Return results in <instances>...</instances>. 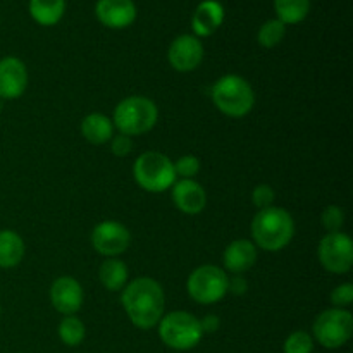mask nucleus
<instances>
[{"instance_id": "f257e3e1", "label": "nucleus", "mask_w": 353, "mask_h": 353, "mask_svg": "<svg viewBox=\"0 0 353 353\" xmlns=\"http://www.w3.org/2000/svg\"><path fill=\"white\" fill-rule=\"evenodd\" d=\"M121 303L128 319L140 330H152L164 316L165 295L161 283L152 278H137L123 288Z\"/></svg>"}, {"instance_id": "f03ea898", "label": "nucleus", "mask_w": 353, "mask_h": 353, "mask_svg": "<svg viewBox=\"0 0 353 353\" xmlns=\"http://www.w3.org/2000/svg\"><path fill=\"white\" fill-rule=\"evenodd\" d=\"M250 230L255 247L265 252H279L288 247L295 236V221L288 210L271 205L255 214Z\"/></svg>"}, {"instance_id": "7ed1b4c3", "label": "nucleus", "mask_w": 353, "mask_h": 353, "mask_svg": "<svg viewBox=\"0 0 353 353\" xmlns=\"http://www.w3.org/2000/svg\"><path fill=\"white\" fill-rule=\"evenodd\" d=\"M212 102L224 116L245 117L255 105V93L250 83L238 74H224L212 86Z\"/></svg>"}, {"instance_id": "20e7f679", "label": "nucleus", "mask_w": 353, "mask_h": 353, "mask_svg": "<svg viewBox=\"0 0 353 353\" xmlns=\"http://www.w3.org/2000/svg\"><path fill=\"white\" fill-rule=\"evenodd\" d=\"M159 119V109L150 99L140 95L121 100L114 109L112 124L126 137H140L154 130Z\"/></svg>"}, {"instance_id": "39448f33", "label": "nucleus", "mask_w": 353, "mask_h": 353, "mask_svg": "<svg viewBox=\"0 0 353 353\" xmlns=\"http://www.w3.org/2000/svg\"><path fill=\"white\" fill-rule=\"evenodd\" d=\"M134 181L150 193H161L176 183L174 162L161 152H145L133 164Z\"/></svg>"}, {"instance_id": "423d86ee", "label": "nucleus", "mask_w": 353, "mask_h": 353, "mask_svg": "<svg viewBox=\"0 0 353 353\" xmlns=\"http://www.w3.org/2000/svg\"><path fill=\"white\" fill-rule=\"evenodd\" d=\"M157 326L162 343L172 350H192L203 338L200 319L185 310H176L168 316H162Z\"/></svg>"}, {"instance_id": "0eeeda50", "label": "nucleus", "mask_w": 353, "mask_h": 353, "mask_svg": "<svg viewBox=\"0 0 353 353\" xmlns=\"http://www.w3.org/2000/svg\"><path fill=\"white\" fill-rule=\"evenodd\" d=\"M228 278L226 271L217 265L205 264L196 268L186 281L188 295L200 305H212L221 302L228 293Z\"/></svg>"}, {"instance_id": "6e6552de", "label": "nucleus", "mask_w": 353, "mask_h": 353, "mask_svg": "<svg viewBox=\"0 0 353 353\" xmlns=\"http://www.w3.org/2000/svg\"><path fill=\"white\" fill-rule=\"evenodd\" d=\"M314 340L324 348L336 350L347 345L353 334V316L347 309H327L316 317Z\"/></svg>"}, {"instance_id": "1a4fd4ad", "label": "nucleus", "mask_w": 353, "mask_h": 353, "mask_svg": "<svg viewBox=\"0 0 353 353\" xmlns=\"http://www.w3.org/2000/svg\"><path fill=\"white\" fill-rule=\"evenodd\" d=\"M321 265L333 274H345L353 265V241L345 233H327L317 247Z\"/></svg>"}, {"instance_id": "9d476101", "label": "nucleus", "mask_w": 353, "mask_h": 353, "mask_svg": "<svg viewBox=\"0 0 353 353\" xmlns=\"http://www.w3.org/2000/svg\"><path fill=\"white\" fill-rule=\"evenodd\" d=\"M131 234L124 224L117 221H102L92 231V245L103 257H117L130 247Z\"/></svg>"}, {"instance_id": "9b49d317", "label": "nucleus", "mask_w": 353, "mask_h": 353, "mask_svg": "<svg viewBox=\"0 0 353 353\" xmlns=\"http://www.w3.org/2000/svg\"><path fill=\"white\" fill-rule=\"evenodd\" d=\"M169 64L174 71L192 72L202 64L203 45L195 34H179L172 40L168 50Z\"/></svg>"}, {"instance_id": "f8f14e48", "label": "nucleus", "mask_w": 353, "mask_h": 353, "mask_svg": "<svg viewBox=\"0 0 353 353\" xmlns=\"http://www.w3.org/2000/svg\"><path fill=\"white\" fill-rule=\"evenodd\" d=\"M85 293L78 279L71 276H61L50 286V302L62 316H74L83 305Z\"/></svg>"}, {"instance_id": "ddd939ff", "label": "nucleus", "mask_w": 353, "mask_h": 353, "mask_svg": "<svg viewBox=\"0 0 353 353\" xmlns=\"http://www.w3.org/2000/svg\"><path fill=\"white\" fill-rule=\"evenodd\" d=\"M26 65L17 57L0 59V99L16 100L26 92Z\"/></svg>"}, {"instance_id": "4468645a", "label": "nucleus", "mask_w": 353, "mask_h": 353, "mask_svg": "<svg viewBox=\"0 0 353 353\" xmlns=\"http://www.w3.org/2000/svg\"><path fill=\"white\" fill-rule=\"evenodd\" d=\"M95 16L105 28L124 30L137 19V6L133 0H99Z\"/></svg>"}, {"instance_id": "2eb2a0df", "label": "nucleus", "mask_w": 353, "mask_h": 353, "mask_svg": "<svg viewBox=\"0 0 353 353\" xmlns=\"http://www.w3.org/2000/svg\"><path fill=\"white\" fill-rule=\"evenodd\" d=\"M172 202L181 212L188 216L200 214L207 205L205 190L195 179H179L171 186Z\"/></svg>"}, {"instance_id": "dca6fc26", "label": "nucleus", "mask_w": 353, "mask_h": 353, "mask_svg": "<svg viewBox=\"0 0 353 353\" xmlns=\"http://www.w3.org/2000/svg\"><path fill=\"white\" fill-rule=\"evenodd\" d=\"M224 7L219 0H202L192 17V30L196 38H205L216 33L224 23Z\"/></svg>"}, {"instance_id": "f3484780", "label": "nucleus", "mask_w": 353, "mask_h": 353, "mask_svg": "<svg viewBox=\"0 0 353 353\" xmlns=\"http://www.w3.org/2000/svg\"><path fill=\"white\" fill-rule=\"evenodd\" d=\"M257 262V247L250 240H234L223 254L224 269L233 274H243Z\"/></svg>"}, {"instance_id": "a211bd4d", "label": "nucleus", "mask_w": 353, "mask_h": 353, "mask_svg": "<svg viewBox=\"0 0 353 353\" xmlns=\"http://www.w3.org/2000/svg\"><path fill=\"white\" fill-rule=\"evenodd\" d=\"M81 134L88 143L103 145L112 140L114 124L112 119L100 112L88 114L81 121Z\"/></svg>"}, {"instance_id": "6ab92c4d", "label": "nucleus", "mask_w": 353, "mask_h": 353, "mask_svg": "<svg viewBox=\"0 0 353 353\" xmlns=\"http://www.w3.org/2000/svg\"><path fill=\"white\" fill-rule=\"evenodd\" d=\"M24 257V241L16 231H0V268L10 269L21 264Z\"/></svg>"}, {"instance_id": "aec40b11", "label": "nucleus", "mask_w": 353, "mask_h": 353, "mask_svg": "<svg viewBox=\"0 0 353 353\" xmlns=\"http://www.w3.org/2000/svg\"><path fill=\"white\" fill-rule=\"evenodd\" d=\"M128 276H130L128 265L116 257L103 261L99 269L100 283L109 292H123L124 286L128 285Z\"/></svg>"}, {"instance_id": "412c9836", "label": "nucleus", "mask_w": 353, "mask_h": 353, "mask_svg": "<svg viewBox=\"0 0 353 353\" xmlns=\"http://www.w3.org/2000/svg\"><path fill=\"white\" fill-rule=\"evenodd\" d=\"M64 12L65 0H30V16L40 26H55Z\"/></svg>"}, {"instance_id": "4be33fe9", "label": "nucleus", "mask_w": 353, "mask_h": 353, "mask_svg": "<svg viewBox=\"0 0 353 353\" xmlns=\"http://www.w3.org/2000/svg\"><path fill=\"white\" fill-rule=\"evenodd\" d=\"M274 10L283 24H299L309 16L310 0H274Z\"/></svg>"}, {"instance_id": "5701e85b", "label": "nucleus", "mask_w": 353, "mask_h": 353, "mask_svg": "<svg viewBox=\"0 0 353 353\" xmlns=\"http://www.w3.org/2000/svg\"><path fill=\"white\" fill-rule=\"evenodd\" d=\"M57 333L62 343L68 345V347H78L85 340L86 330L81 319H78L74 316H65L61 321V324H59Z\"/></svg>"}, {"instance_id": "b1692460", "label": "nucleus", "mask_w": 353, "mask_h": 353, "mask_svg": "<svg viewBox=\"0 0 353 353\" xmlns=\"http://www.w3.org/2000/svg\"><path fill=\"white\" fill-rule=\"evenodd\" d=\"M286 34V24H283L279 19H269L259 28L257 41L264 48H274L283 41Z\"/></svg>"}, {"instance_id": "393cba45", "label": "nucleus", "mask_w": 353, "mask_h": 353, "mask_svg": "<svg viewBox=\"0 0 353 353\" xmlns=\"http://www.w3.org/2000/svg\"><path fill=\"white\" fill-rule=\"evenodd\" d=\"M283 350H285V353H312V334L307 333V331H293V333L286 338Z\"/></svg>"}, {"instance_id": "a878e982", "label": "nucleus", "mask_w": 353, "mask_h": 353, "mask_svg": "<svg viewBox=\"0 0 353 353\" xmlns=\"http://www.w3.org/2000/svg\"><path fill=\"white\" fill-rule=\"evenodd\" d=\"M321 223L330 233H340L345 224V210L338 205H330L324 209Z\"/></svg>"}, {"instance_id": "bb28decb", "label": "nucleus", "mask_w": 353, "mask_h": 353, "mask_svg": "<svg viewBox=\"0 0 353 353\" xmlns=\"http://www.w3.org/2000/svg\"><path fill=\"white\" fill-rule=\"evenodd\" d=\"M176 178L193 179L200 172V161L195 155H183L174 162Z\"/></svg>"}, {"instance_id": "cd10ccee", "label": "nucleus", "mask_w": 353, "mask_h": 353, "mask_svg": "<svg viewBox=\"0 0 353 353\" xmlns=\"http://www.w3.org/2000/svg\"><path fill=\"white\" fill-rule=\"evenodd\" d=\"M353 302V285L352 283H343V285L336 286L331 292V303L334 309H345V307L352 305Z\"/></svg>"}, {"instance_id": "c85d7f7f", "label": "nucleus", "mask_w": 353, "mask_h": 353, "mask_svg": "<svg viewBox=\"0 0 353 353\" xmlns=\"http://www.w3.org/2000/svg\"><path fill=\"white\" fill-rule=\"evenodd\" d=\"M274 190L269 185H257L254 188V192H252V203H254L259 210L271 207L272 203H274Z\"/></svg>"}, {"instance_id": "c756f323", "label": "nucleus", "mask_w": 353, "mask_h": 353, "mask_svg": "<svg viewBox=\"0 0 353 353\" xmlns=\"http://www.w3.org/2000/svg\"><path fill=\"white\" fill-rule=\"evenodd\" d=\"M110 150L116 157H126L131 150H133V140L131 137H126V134H117V137H112L110 140Z\"/></svg>"}, {"instance_id": "7c9ffc66", "label": "nucleus", "mask_w": 353, "mask_h": 353, "mask_svg": "<svg viewBox=\"0 0 353 353\" xmlns=\"http://www.w3.org/2000/svg\"><path fill=\"white\" fill-rule=\"evenodd\" d=\"M247 290L248 283L241 274H234L233 278L230 279V283H228V292L234 293V295H243V293H247Z\"/></svg>"}, {"instance_id": "2f4dec72", "label": "nucleus", "mask_w": 353, "mask_h": 353, "mask_svg": "<svg viewBox=\"0 0 353 353\" xmlns=\"http://www.w3.org/2000/svg\"><path fill=\"white\" fill-rule=\"evenodd\" d=\"M200 327H202L203 334L216 333V331L221 327V319L217 316H214V314H209V316H205L202 321H200Z\"/></svg>"}, {"instance_id": "473e14b6", "label": "nucleus", "mask_w": 353, "mask_h": 353, "mask_svg": "<svg viewBox=\"0 0 353 353\" xmlns=\"http://www.w3.org/2000/svg\"><path fill=\"white\" fill-rule=\"evenodd\" d=\"M2 109H3V100L0 99V112H2Z\"/></svg>"}, {"instance_id": "72a5a7b5", "label": "nucleus", "mask_w": 353, "mask_h": 353, "mask_svg": "<svg viewBox=\"0 0 353 353\" xmlns=\"http://www.w3.org/2000/svg\"><path fill=\"white\" fill-rule=\"evenodd\" d=\"M0 312H2V307H0Z\"/></svg>"}]
</instances>
